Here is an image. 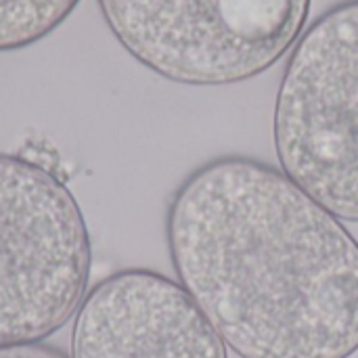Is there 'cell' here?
<instances>
[{
  "instance_id": "cell-1",
  "label": "cell",
  "mask_w": 358,
  "mask_h": 358,
  "mask_svg": "<svg viewBox=\"0 0 358 358\" xmlns=\"http://www.w3.org/2000/svg\"><path fill=\"white\" fill-rule=\"evenodd\" d=\"M178 283L239 358L358 352V241L279 168H195L166 212Z\"/></svg>"
},
{
  "instance_id": "cell-2",
  "label": "cell",
  "mask_w": 358,
  "mask_h": 358,
  "mask_svg": "<svg viewBox=\"0 0 358 358\" xmlns=\"http://www.w3.org/2000/svg\"><path fill=\"white\" fill-rule=\"evenodd\" d=\"M92 248L80 203L59 174L0 153V348L40 344L88 294Z\"/></svg>"
},
{
  "instance_id": "cell-3",
  "label": "cell",
  "mask_w": 358,
  "mask_h": 358,
  "mask_svg": "<svg viewBox=\"0 0 358 358\" xmlns=\"http://www.w3.org/2000/svg\"><path fill=\"white\" fill-rule=\"evenodd\" d=\"M273 141L289 180L340 220L358 222V0L331 6L294 44Z\"/></svg>"
},
{
  "instance_id": "cell-4",
  "label": "cell",
  "mask_w": 358,
  "mask_h": 358,
  "mask_svg": "<svg viewBox=\"0 0 358 358\" xmlns=\"http://www.w3.org/2000/svg\"><path fill=\"white\" fill-rule=\"evenodd\" d=\"M124 50L185 86H227L271 69L302 36L310 0H96Z\"/></svg>"
},
{
  "instance_id": "cell-5",
  "label": "cell",
  "mask_w": 358,
  "mask_h": 358,
  "mask_svg": "<svg viewBox=\"0 0 358 358\" xmlns=\"http://www.w3.org/2000/svg\"><path fill=\"white\" fill-rule=\"evenodd\" d=\"M71 358H229V352L178 281L149 268H124L82 300Z\"/></svg>"
},
{
  "instance_id": "cell-6",
  "label": "cell",
  "mask_w": 358,
  "mask_h": 358,
  "mask_svg": "<svg viewBox=\"0 0 358 358\" xmlns=\"http://www.w3.org/2000/svg\"><path fill=\"white\" fill-rule=\"evenodd\" d=\"M80 0H0V52L27 48L52 34Z\"/></svg>"
},
{
  "instance_id": "cell-7",
  "label": "cell",
  "mask_w": 358,
  "mask_h": 358,
  "mask_svg": "<svg viewBox=\"0 0 358 358\" xmlns=\"http://www.w3.org/2000/svg\"><path fill=\"white\" fill-rule=\"evenodd\" d=\"M0 358H67L59 348L48 344H21L0 348Z\"/></svg>"
}]
</instances>
